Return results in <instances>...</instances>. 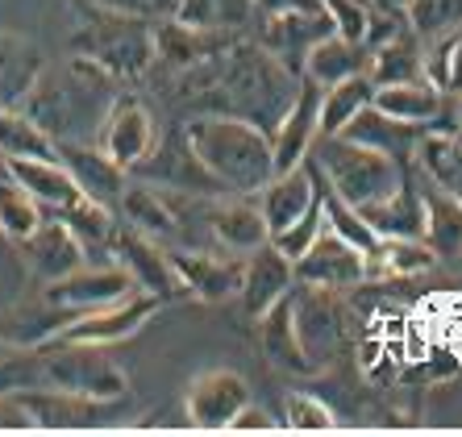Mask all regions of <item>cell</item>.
I'll list each match as a JSON object with an SVG mask.
<instances>
[{
    "instance_id": "1",
    "label": "cell",
    "mask_w": 462,
    "mask_h": 437,
    "mask_svg": "<svg viewBox=\"0 0 462 437\" xmlns=\"http://www.w3.org/2000/svg\"><path fill=\"white\" fill-rule=\"evenodd\" d=\"M183 142L208 171V180L221 188V196H258L275 175L271 138L263 134V126L246 117H234V113L192 117L183 126Z\"/></svg>"
},
{
    "instance_id": "2",
    "label": "cell",
    "mask_w": 462,
    "mask_h": 437,
    "mask_svg": "<svg viewBox=\"0 0 462 437\" xmlns=\"http://www.w3.org/2000/svg\"><path fill=\"white\" fill-rule=\"evenodd\" d=\"M309 163L355 209L383 204L404 183V175H409V163L392 159V154H383L375 146H363V142L346 138V134H317V142L309 150Z\"/></svg>"
},
{
    "instance_id": "3",
    "label": "cell",
    "mask_w": 462,
    "mask_h": 437,
    "mask_svg": "<svg viewBox=\"0 0 462 437\" xmlns=\"http://www.w3.org/2000/svg\"><path fill=\"white\" fill-rule=\"evenodd\" d=\"M71 54L92 59L113 79H129L154 67V22L88 5V17L71 38Z\"/></svg>"
},
{
    "instance_id": "4",
    "label": "cell",
    "mask_w": 462,
    "mask_h": 437,
    "mask_svg": "<svg viewBox=\"0 0 462 437\" xmlns=\"http://www.w3.org/2000/svg\"><path fill=\"white\" fill-rule=\"evenodd\" d=\"M254 200L263 209V221H267V242L296 263L321 229V196H317L312 163L304 159L300 167L271 175Z\"/></svg>"
},
{
    "instance_id": "5",
    "label": "cell",
    "mask_w": 462,
    "mask_h": 437,
    "mask_svg": "<svg viewBox=\"0 0 462 437\" xmlns=\"http://www.w3.org/2000/svg\"><path fill=\"white\" fill-rule=\"evenodd\" d=\"M42 384L63 387V392L88 395L121 404L129 395V375L105 354V346H84V341H42Z\"/></svg>"
},
{
    "instance_id": "6",
    "label": "cell",
    "mask_w": 462,
    "mask_h": 437,
    "mask_svg": "<svg viewBox=\"0 0 462 437\" xmlns=\"http://www.w3.org/2000/svg\"><path fill=\"white\" fill-rule=\"evenodd\" d=\"M366 279H375V263L363 250H355L346 237H337L329 225H321L317 237L309 242V250L296 258V284L342 292V288H358Z\"/></svg>"
},
{
    "instance_id": "7",
    "label": "cell",
    "mask_w": 462,
    "mask_h": 437,
    "mask_svg": "<svg viewBox=\"0 0 462 437\" xmlns=\"http://www.w3.org/2000/svg\"><path fill=\"white\" fill-rule=\"evenodd\" d=\"M162 309V300L151 292H134V296L117 300V304H105V309L79 312V317L63 321L59 330L46 341H84V346H113V341H125L134 333H142V325Z\"/></svg>"
},
{
    "instance_id": "8",
    "label": "cell",
    "mask_w": 462,
    "mask_h": 437,
    "mask_svg": "<svg viewBox=\"0 0 462 437\" xmlns=\"http://www.w3.org/2000/svg\"><path fill=\"white\" fill-rule=\"evenodd\" d=\"M134 292H138V284H134V275H129L121 263H105V267H88L84 263V267H76L71 275L54 279V284H42L46 304L71 312V317L105 309V304H117V300L134 296Z\"/></svg>"
},
{
    "instance_id": "9",
    "label": "cell",
    "mask_w": 462,
    "mask_h": 437,
    "mask_svg": "<svg viewBox=\"0 0 462 437\" xmlns=\"http://www.w3.org/2000/svg\"><path fill=\"white\" fill-rule=\"evenodd\" d=\"M108 255H117V263L134 275L138 292H151V296H159V300L188 296L180 275H175V263H171V255H167V246L146 237L142 229H134V225L117 221V229H113V250H108Z\"/></svg>"
},
{
    "instance_id": "10",
    "label": "cell",
    "mask_w": 462,
    "mask_h": 437,
    "mask_svg": "<svg viewBox=\"0 0 462 437\" xmlns=\"http://www.w3.org/2000/svg\"><path fill=\"white\" fill-rule=\"evenodd\" d=\"M250 404V384L237 371H205L188 384L183 395V413H188V425L200 429V433H221V429L234 425V416Z\"/></svg>"
},
{
    "instance_id": "11",
    "label": "cell",
    "mask_w": 462,
    "mask_h": 437,
    "mask_svg": "<svg viewBox=\"0 0 462 437\" xmlns=\"http://www.w3.org/2000/svg\"><path fill=\"white\" fill-rule=\"evenodd\" d=\"M154 146H159V129H154L151 108L134 97H113L105 121H100V150L117 167L134 171Z\"/></svg>"
},
{
    "instance_id": "12",
    "label": "cell",
    "mask_w": 462,
    "mask_h": 437,
    "mask_svg": "<svg viewBox=\"0 0 462 437\" xmlns=\"http://www.w3.org/2000/svg\"><path fill=\"white\" fill-rule=\"evenodd\" d=\"M334 30L329 13H271L263 17V33H258V46L291 75V79H304V59L325 33Z\"/></svg>"
},
{
    "instance_id": "13",
    "label": "cell",
    "mask_w": 462,
    "mask_h": 437,
    "mask_svg": "<svg viewBox=\"0 0 462 437\" xmlns=\"http://www.w3.org/2000/svg\"><path fill=\"white\" fill-rule=\"evenodd\" d=\"M22 400V408L30 413V425L33 429H51V433H71V429H100L108 421V408L105 400H88V395L76 392H63V387H25V392H13Z\"/></svg>"
},
{
    "instance_id": "14",
    "label": "cell",
    "mask_w": 462,
    "mask_h": 437,
    "mask_svg": "<svg viewBox=\"0 0 462 437\" xmlns=\"http://www.w3.org/2000/svg\"><path fill=\"white\" fill-rule=\"evenodd\" d=\"M317 108H321V84H312L309 75L300 79L291 105L280 113L275 129H271V163H275V175L280 171L300 167L309 159L312 142H317Z\"/></svg>"
},
{
    "instance_id": "15",
    "label": "cell",
    "mask_w": 462,
    "mask_h": 437,
    "mask_svg": "<svg viewBox=\"0 0 462 437\" xmlns=\"http://www.w3.org/2000/svg\"><path fill=\"white\" fill-rule=\"evenodd\" d=\"M17 250H22V263L30 267V275L42 279V284H54V279L71 275L76 267L88 263L84 242H79V237L67 229V221H59V217H51V221L42 217V225H38L30 237L17 242Z\"/></svg>"
},
{
    "instance_id": "16",
    "label": "cell",
    "mask_w": 462,
    "mask_h": 437,
    "mask_svg": "<svg viewBox=\"0 0 462 437\" xmlns=\"http://www.w3.org/2000/svg\"><path fill=\"white\" fill-rule=\"evenodd\" d=\"M296 284V263L271 242L254 246L250 255H242V284H237V300L250 317L267 312L280 296H288Z\"/></svg>"
},
{
    "instance_id": "17",
    "label": "cell",
    "mask_w": 462,
    "mask_h": 437,
    "mask_svg": "<svg viewBox=\"0 0 462 437\" xmlns=\"http://www.w3.org/2000/svg\"><path fill=\"white\" fill-rule=\"evenodd\" d=\"M54 159L71 171V180L84 188V196L108 204V209L121 200V192H125V183H129V171L108 159L105 150H100V142L92 146V142L63 138V142H54Z\"/></svg>"
},
{
    "instance_id": "18",
    "label": "cell",
    "mask_w": 462,
    "mask_h": 437,
    "mask_svg": "<svg viewBox=\"0 0 462 437\" xmlns=\"http://www.w3.org/2000/svg\"><path fill=\"white\" fill-rule=\"evenodd\" d=\"M291 317H296V333H300L304 354H309L312 363H317V371H321L329 350L337 346V333H342L334 292L312 288V284H304V288L291 284Z\"/></svg>"
},
{
    "instance_id": "19",
    "label": "cell",
    "mask_w": 462,
    "mask_h": 437,
    "mask_svg": "<svg viewBox=\"0 0 462 437\" xmlns=\"http://www.w3.org/2000/svg\"><path fill=\"white\" fill-rule=\"evenodd\" d=\"M175 263V275H180L183 292L188 296H200V300H229L242 284V263L237 255H208V250H167Z\"/></svg>"
},
{
    "instance_id": "20",
    "label": "cell",
    "mask_w": 462,
    "mask_h": 437,
    "mask_svg": "<svg viewBox=\"0 0 462 437\" xmlns=\"http://www.w3.org/2000/svg\"><path fill=\"white\" fill-rule=\"evenodd\" d=\"M205 225L221 242V250L237 258L267 242V221H263V209L254 204V196H234V200L213 196V200H205Z\"/></svg>"
},
{
    "instance_id": "21",
    "label": "cell",
    "mask_w": 462,
    "mask_h": 437,
    "mask_svg": "<svg viewBox=\"0 0 462 437\" xmlns=\"http://www.w3.org/2000/svg\"><path fill=\"white\" fill-rule=\"evenodd\" d=\"M5 175H13V180L22 183L46 213H59V209H67V204L84 200V188L71 180V171L54 159V154H46V159L13 154V159H5Z\"/></svg>"
},
{
    "instance_id": "22",
    "label": "cell",
    "mask_w": 462,
    "mask_h": 437,
    "mask_svg": "<svg viewBox=\"0 0 462 437\" xmlns=\"http://www.w3.org/2000/svg\"><path fill=\"white\" fill-rule=\"evenodd\" d=\"M417 183L425 196V242H430L433 258L462 271V200L446 192L441 183H433L425 171Z\"/></svg>"
},
{
    "instance_id": "23",
    "label": "cell",
    "mask_w": 462,
    "mask_h": 437,
    "mask_svg": "<svg viewBox=\"0 0 462 437\" xmlns=\"http://www.w3.org/2000/svg\"><path fill=\"white\" fill-rule=\"evenodd\" d=\"M258 346L267 354V363L283 375H317V363L300 346V333H296V317H291V292L280 296L267 312H258Z\"/></svg>"
},
{
    "instance_id": "24",
    "label": "cell",
    "mask_w": 462,
    "mask_h": 437,
    "mask_svg": "<svg viewBox=\"0 0 462 437\" xmlns=\"http://www.w3.org/2000/svg\"><path fill=\"white\" fill-rule=\"evenodd\" d=\"M125 225L142 229L146 237L162 242L171 234H183V217H180V196L171 188H159V183H125V192L117 200Z\"/></svg>"
},
{
    "instance_id": "25",
    "label": "cell",
    "mask_w": 462,
    "mask_h": 437,
    "mask_svg": "<svg viewBox=\"0 0 462 437\" xmlns=\"http://www.w3.org/2000/svg\"><path fill=\"white\" fill-rule=\"evenodd\" d=\"M229 42H234V33L196 30V25H183L175 17H162L154 25V63H167L171 71H192L205 59L221 54Z\"/></svg>"
},
{
    "instance_id": "26",
    "label": "cell",
    "mask_w": 462,
    "mask_h": 437,
    "mask_svg": "<svg viewBox=\"0 0 462 437\" xmlns=\"http://www.w3.org/2000/svg\"><path fill=\"white\" fill-rule=\"evenodd\" d=\"M366 79L375 88L425 79V42L409 25H400L396 33H387L383 42H375L366 51Z\"/></svg>"
},
{
    "instance_id": "27",
    "label": "cell",
    "mask_w": 462,
    "mask_h": 437,
    "mask_svg": "<svg viewBox=\"0 0 462 437\" xmlns=\"http://www.w3.org/2000/svg\"><path fill=\"white\" fill-rule=\"evenodd\" d=\"M342 134H346V138H355V142H363V146L383 150V154H392V159H400V163H412L420 138H425L430 129H425V126H409V121H396V117H387L383 108L366 105L363 113H358V117L342 129Z\"/></svg>"
},
{
    "instance_id": "28",
    "label": "cell",
    "mask_w": 462,
    "mask_h": 437,
    "mask_svg": "<svg viewBox=\"0 0 462 437\" xmlns=\"http://www.w3.org/2000/svg\"><path fill=\"white\" fill-rule=\"evenodd\" d=\"M42 67L46 59L30 38L0 30V108H22Z\"/></svg>"
},
{
    "instance_id": "29",
    "label": "cell",
    "mask_w": 462,
    "mask_h": 437,
    "mask_svg": "<svg viewBox=\"0 0 462 437\" xmlns=\"http://www.w3.org/2000/svg\"><path fill=\"white\" fill-rule=\"evenodd\" d=\"M358 213L366 217V225L379 237H425V196H420V183L412 175H404V183L383 204H371Z\"/></svg>"
},
{
    "instance_id": "30",
    "label": "cell",
    "mask_w": 462,
    "mask_h": 437,
    "mask_svg": "<svg viewBox=\"0 0 462 437\" xmlns=\"http://www.w3.org/2000/svg\"><path fill=\"white\" fill-rule=\"evenodd\" d=\"M371 105L383 108L387 117L396 121H409V126H446V105L450 100L441 97L433 84H425V79H417V84H387V88H375V97H371Z\"/></svg>"
},
{
    "instance_id": "31",
    "label": "cell",
    "mask_w": 462,
    "mask_h": 437,
    "mask_svg": "<svg viewBox=\"0 0 462 437\" xmlns=\"http://www.w3.org/2000/svg\"><path fill=\"white\" fill-rule=\"evenodd\" d=\"M412 159L433 183L462 200V126H433Z\"/></svg>"
},
{
    "instance_id": "32",
    "label": "cell",
    "mask_w": 462,
    "mask_h": 437,
    "mask_svg": "<svg viewBox=\"0 0 462 437\" xmlns=\"http://www.w3.org/2000/svg\"><path fill=\"white\" fill-rule=\"evenodd\" d=\"M366 71V46L355 42V38H342L337 30H329L321 42L309 51L304 59V75H309L312 84H337V79H350V75Z\"/></svg>"
},
{
    "instance_id": "33",
    "label": "cell",
    "mask_w": 462,
    "mask_h": 437,
    "mask_svg": "<svg viewBox=\"0 0 462 437\" xmlns=\"http://www.w3.org/2000/svg\"><path fill=\"white\" fill-rule=\"evenodd\" d=\"M375 97V84L366 79V71L337 79V84L321 88V108H317V134H342L350 121L363 113Z\"/></svg>"
},
{
    "instance_id": "34",
    "label": "cell",
    "mask_w": 462,
    "mask_h": 437,
    "mask_svg": "<svg viewBox=\"0 0 462 437\" xmlns=\"http://www.w3.org/2000/svg\"><path fill=\"white\" fill-rule=\"evenodd\" d=\"M175 22L196 25V30L237 33L254 17V0H175Z\"/></svg>"
},
{
    "instance_id": "35",
    "label": "cell",
    "mask_w": 462,
    "mask_h": 437,
    "mask_svg": "<svg viewBox=\"0 0 462 437\" xmlns=\"http://www.w3.org/2000/svg\"><path fill=\"white\" fill-rule=\"evenodd\" d=\"M59 221H67V229L84 242L88 255H100V250H113V229H117V217H113V209L100 200H92V196H84V200L67 204V209H59Z\"/></svg>"
},
{
    "instance_id": "36",
    "label": "cell",
    "mask_w": 462,
    "mask_h": 437,
    "mask_svg": "<svg viewBox=\"0 0 462 437\" xmlns=\"http://www.w3.org/2000/svg\"><path fill=\"white\" fill-rule=\"evenodd\" d=\"M425 84H433L446 100L462 92V22L425 42Z\"/></svg>"
},
{
    "instance_id": "37",
    "label": "cell",
    "mask_w": 462,
    "mask_h": 437,
    "mask_svg": "<svg viewBox=\"0 0 462 437\" xmlns=\"http://www.w3.org/2000/svg\"><path fill=\"white\" fill-rule=\"evenodd\" d=\"M42 217H46V209L25 192L22 183L13 180V175H0V234L17 246L22 237H30L42 225Z\"/></svg>"
},
{
    "instance_id": "38",
    "label": "cell",
    "mask_w": 462,
    "mask_h": 437,
    "mask_svg": "<svg viewBox=\"0 0 462 437\" xmlns=\"http://www.w3.org/2000/svg\"><path fill=\"white\" fill-rule=\"evenodd\" d=\"M375 279L383 275H420V271L438 267L430 242L425 237H379V250H375Z\"/></svg>"
},
{
    "instance_id": "39",
    "label": "cell",
    "mask_w": 462,
    "mask_h": 437,
    "mask_svg": "<svg viewBox=\"0 0 462 437\" xmlns=\"http://www.w3.org/2000/svg\"><path fill=\"white\" fill-rule=\"evenodd\" d=\"M13 154L46 159V154H54V142L25 117L22 108H0V159H13Z\"/></svg>"
},
{
    "instance_id": "40",
    "label": "cell",
    "mask_w": 462,
    "mask_h": 437,
    "mask_svg": "<svg viewBox=\"0 0 462 437\" xmlns=\"http://www.w3.org/2000/svg\"><path fill=\"white\" fill-rule=\"evenodd\" d=\"M42 384V354L38 346H0V395H13V392H25V387H38Z\"/></svg>"
},
{
    "instance_id": "41",
    "label": "cell",
    "mask_w": 462,
    "mask_h": 437,
    "mask_svg": "<svg viewBox=\"0 0 462 437\" xmlns=\"http://www.w3.org/2000/svg\"><path fill=\"white\" fill-rule=\"evenodd\" d=\"M404 22L420 42H433V38H441L446 30H454L462 22V0H409Z\"/></svg>"
},
{
    "instance_id": "42",
    "label": "cell",
    "mask_w": 462,
    "mask_h": 437,
    "mask_svg": "<svg viewBox=\"0 0 462 437\" xmlns=\"http://www.w3.org/2000/svg\"><path fill=\"white\" fill-rule=\"evenodd\" d=\"M283 425L300 429V433H321V429L337 425V416H334V408L325 404V400H317V395L288 392V400H283Z\"/></svg>"
},
{
    "instance_id": "43",
    "label": "cell",
    "mask_w": 462,
    "mask_h": 437,
    "mask_svg": "<svg viewBox=\"0 0 462 437\" xmlns=\"http://www.w3.org/2000/svg\"><path fill=\"white\" fill-rule=\"evenodd\" d=\"M325 13H329V22L342 38H355L363 42L366 33V17H371V0H321Z\"/></svg>"
},
{
    "instance_id": "44",
    "label": "cell",
    "mask_w": 462,
    "mask_h": 437,
    "mask_svg": "<svg viewBox=\"0 0 462 437\" xmlns=\"http://www.w3.org/2000/svg\"><path fill=\"white\" fill-rule=\"evenodd\" d=\"M84 5L129 13V17H142V22H162V17H171L175 13V0H84Z\"/></svg>"
},
{
    "instance_id": "45",
    "label": "cell",
    "mask_w": 462,
    "mask_h": 437,
    "mask_svg": "<svg viewBox=\"0 0 462 437\" xmlns=\"http://www.w3.org/2000/svg\"><path fill=\"white\" fill-rule=\"evenodd\" d=\"M258 17H271V13H325L321 0H254Z\"/></svg>"
},
{
    "instance_id": "46",
    "label": "cell",
    "mask_w": 462,
    "mask_h": 437,
    "mask_svg": "<svg viewBox=\"0 0 462 437\" xmlns=\"http://www.w3.org/2000/svg\"><path fill=\"white\" fill-rule=\"evenodd\" d=\"M275 425H280V421H275L267 408H258L254 400H250V404L234 416V425H229V429H234V433H242V429H275Z\"/></svg>"
},
{
    "instance_id": "47",
    "label": "cell",
    "mask_w": 462,
    "mask_h": 437,
    "mask_svg": "<svg viewBox=\"0 0 462 437\" xmlns=\"http://www.w3.org/2000/svg\"><path fill=\"white\" fill-rule=\"evenodd\" d=\"M0 429H33L17 395H0Z\"/></svg>"
},
{
    "instance_id": "48",
    "label": "cell",
    "mask_w": 462,
    "mask_h": 437,
    "mask_svg": "<svg viewBox=\"0 0 462 437\" xmlns=\"http://www.w3.org/2000/svg\"><path fill=\"white\" fill-rule=\"evenodd\" d=\"M371 9H383V13H404L409 0H371Z\"/></svg>"
},
{
    "instance_id": "49",
    "label": "cell",
    "mask_w": 462,
    "mask_h": 437,
    "mask_svg": "<svg viewBox=\"0 0 462 437\" xmlns=\"http://www.w3.org/2000/svg\"><path fill=\"white\" fill-rule=\"evenodd\" d=\"M450 100H454V121L462 126V92H458V97H450Z\"/></svg>"
},
{
    "instance_id": "50",
    "label": "cell",
    "mask_w": 462,
    "mask_h": 437,
    "mask_svg": "<svg viewBox=\"0 0 462 437\" xmlns=\"http://www.w3.org/2000/svg\"><path fill=\"white\" fill-rule=\"evenodd\" d=\"M79 5H84V0H79Z\"/></svg>"
},
{
    "instance_id": "51",
    "label": "cell",
    "mask_w": 462,
    "mask_h": 437,
    "mask_svg": "<svg viewBox=\"0 0 462 437\" xmlns=\"http://www.w3.org/2000/svg\"><path fill=\"white\" fill-rule=\"evenodd\" d=\"M0 163H5V159H0Z\"/></svg>"
}]
</instances>
